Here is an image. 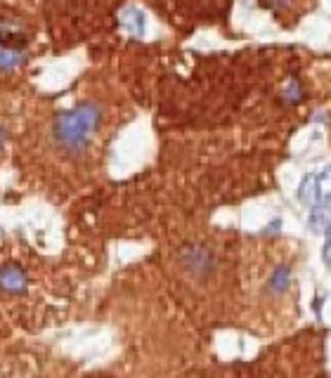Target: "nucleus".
I'll return each mask as SVG.
<instances>
[{
    "label": "nucleus",
    "mask_w": 331,
    "mask_h": 378,
    "mask_svg": "<svg viewBox=\"0 0 331 378\" xmlns=\"http://www.w3.org/2000/svg\"><path fill=\"white\" fill-rule=\"evenodd\" d=\"M102 121V109L95 102H80L69 111H61L55 121V140L67 152H83L90 135Z\"/></svg>",
    "instance_id": "obj_1"
},
{
    "label": "nucleus",
    "mask_w": 331,
    "mask_h": 378,
    "mask_svg": "<svg viewBox=\"0 0 331 378\" xmlns=\"http://www.w3.org/2000/svg\"><path fill=\"white\" fill-rule=\"evenodd\" d=\"M29 288V277L17 265H3L0 267V291L3 293H24Z\"/></svg>",
    "instance_id": "obj_2"
},
{
    "label": "nucleus",
    "mask_w": 331,
    "mask_h": 378,
    "mask_svg": "<svg viewBox=\"0 0 331 378\" xmlns=\"http://www.w3.org/2000/svg\"><path fill=\"white\" fill-rule=\"evenodd\" d=\"M184 262H187V267L194 275H203L213 265V258H211L209 250H203V248H190V250H184Z\"/></svg>",
    "instance_id": "obj_3"
},
{
    "label": "nucleus",
    "mask_w": 331,
    "mask_h": 378,
    "mask_svg": "<svg viewBox=\"0 0 331 378\" xmlns=\"http://www.w3.org/2000/svg\"><path fill=\"white\" fill-rule=\"evenodd\" d=\"M331 222V211L326 203H315L313 211H310V218H307V225H310V232L322 234L329 227Z\"/></svg>",
    "instance_id": "obj_4"
},
{
    "label": "nucleus",
    "mask_w": 331,
    "mask_h": 378,
    "mask_svg": "<svg viewBox=\"0 0 331 378\" xmlns=\"http://www.w3.org/2000/svg\"><path fill=\"white\" fill-rule=\"evenodd\" d=\"M121 24L126 26L133 36H142V33H144V14H142L137 7H128V10L121 14Z\"/></svg>",
    "instance_id": "obj_5"
},
{
    "label": "nucleus",
    "mask_w": 331,
    "mask_h": 378,
    "mask_svg": "<svg viewBox=\"0 0 331 378\" xmlns=\"http://www.w3.org/2000/svg\"><path fill=\"white\" fill-rule=\"evenodd\" d=\"M298 199H301L305 206H315V203H317V175H315V173L303 177L301 187H298Z\"/></svg>",
    "instance_id": "obj_6"
},
{
    "label": "nucleus",
    "mask_w": 331,
    "mask_h": 378,
    "mask_svg": "<svg viewBox=\"0 0 331 378\" xmlns=\"http://www.w3.org/2000/svg\"><path fill=\"white\" fill-rule=\"evenodd\" d=\"M331 201V165L317 175V203H329Z\"/></svg>",
    "instance_id": "obj_7"
},
{
    "label": "nucleus",
    "mask_w": 331,
    "mask_h": 378,
    "mask_svg": "<svg viewBox=\"0 0 331 378\" xmlns=\"http://www.w3.org/2000/svg\"><path fill=\"white\" fill-rule=\"evenodd\" d=\"M288 284H291V269H288L286 265H279V267L272 272V277H270V291L282 293Z\"/></svg>",
    "instance_id": "obj_8"
},
{
    "label": "nucleus",
    "mask_w": 331,
    "mask_h": 378,
    "mask_svg": "<svg viewBox=\"0 0 331 378\" xmlns=\"http://www.w3.org/2000/svg\"><path fill=\"white\" fill-rule=\"evenodd\" d=\"M322 262L324 267H331V222L324 229V246H322Z\"/></svg>",
    "instance_id": "obj_9"
},
{
    "label": "nucleus",
    "mask_w": 331,
    "mask_h": 378,
    "mask_svg": "<svg viewBox=\"0 0 331 378\" xmlns=\"http://www.w3.org/2000/svg\"><path fill=\"white\" fill-rule=\"evenodd\" d=\"M3 144H5V128L0 125V149H3Z\"/></svg>",
    "instance_id": "obj_10"
}]
</instances>
